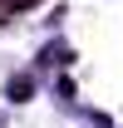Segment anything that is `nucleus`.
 I'll return each instance as SVG.
<instances>
[{
  "mask_svg": "<svg viewBox=\"0 0 123 128\" xmlns=\"http://www.w3.org/2000/svg\"><path fill=\"white\" fill-rule=\"evenodd\" d=\"M30 94V79H10V98H25Z\"/></svg>",
  "mask_w": 123,
  "mask_h": 128,
  "instance_id": "1",
  "label": "nucleus"
},
{
  "mask_svg": "<svg viewBox=\"0 0 123 128\" xmlns=\"http://www.w3.org/2000/svg\"><path fill=\"white\" fill-rule=\"evenodd\" d=\"M25 5H34V0H0V10L10 15V10H25Z\"/></svg>",
  "mask_w": 123,
  "mask_h": 128,
  "instance_id": "2",
  "label": "nucleus"
},
{
  "mask_svg": "<svg viewBox=\"0 0 123 128\" xmlns=\"http://www.w3.org/2000/svg\"><path fill=\"white\" fill-rule=\"evenodd\" d=\"M0 20H5V10H0Z\"/></svg>",
  "mask_w": 123,
  "mask_h": 128,
  "instance_id": "3",
  "label": "nucleus"
}]
</instances>
